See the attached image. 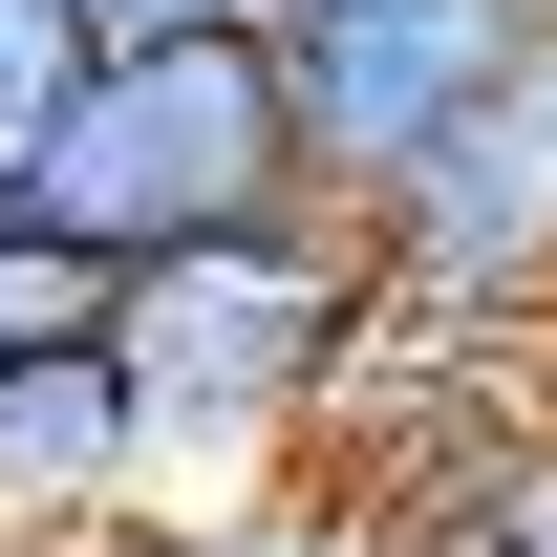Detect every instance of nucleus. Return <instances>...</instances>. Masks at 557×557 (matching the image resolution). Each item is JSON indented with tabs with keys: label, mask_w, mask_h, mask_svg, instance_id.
Segmentation results:
<instances>
[{
	"label": "nucleus",
	"mask_w": 557,
	"mask_h": 557,
	"mask_svg": "<svg viewBox=\"0 0 557 557\" xmlns=\"http://www.w3.org/2000/svg\"><path fill=\"white\" fill-rule=\"evenodd\" d=\"M364 322H386V278H364L344 214H278V236L108 278V386H129V450H150V536L278 515L322 408H344V364H364Z\"/></svg>",
	"instance_id": "1"
},
{
	"label": "nucleus",
	"mask_w": 557,
	"mask_h": 557,
	"mask_svg": "<svg viewBox=\"0 0 557 557\" xmlns=\"http://www.w3.org/2000/svg\"><path fill=\"white\" fill-rule=\"evenodd\" d=\"M22 214H44L86 278H150V258H214V236L322 214L278 44H236V22L86 44V65H65V108H44V172H22Z\"/></svg>",
	"instance_id": "2"
},
{
	"label": "nucleus",
	"mask_w": 557,
	"mask_h": 557,
	"mask_svg": "<svg viewBox=\"0 0 557 557\" xmlns=\"http://www.w3.org/2000/svg\"><path fill=\"white\" fill-rule=\"evenodd\" d=\"M557 408H536V344H450V322H364L344 364V408H322V450H300V536H344V557H408L450 536V515H493V493H536Z\"/></svg>",
	"instance_id": "3"
},
{
	"label": "nucleus",
	"mask_w": 557,
	"mask_h": 557,
	"mask_svg": "<svg viewBox=\"0 0 557 557\" xmlns=\"http://www.w3.org/2000/svg\"><path fill=\"white\" fill-rule=\"evenodd\" d=\"M344 236H364V278H386V322H450V344H536V322H557V44L493 86L450 150H429L408 194H364Z\"/></svg>",
	"instance_id": "4"
},
{
	"label": "nucleus",
	"mask_w": 557,
	"mask_h": 557,
	"mask_svg": "<svg viewBox=\"0 0 557 557\" xmlns=\"http://www.w3.org/2000/svg\"><path fill=\"white\" fill-rule=\"evenodd\" d=\"M536 44H557V0H300V22H278V86H300V172H322V214L408 194Z\"/></svg>",
	"instance_id": "5"
},
{
	"label": "nucleus",
	"mask_w": 557,
	"mask_h": 557,
	"mask_svg": "<svg viewBox=\"0 0 557 557\" xmlns=\"http://www.w3.org/2000/svg\"><path fill=\"white\" fill-rule=\"evenodd\" d=\"M129 536H150V450H129L108 344L0 364V557H129Z\"/></svg>",
	"instance_id": "6"
},
{
	"label": "nucleus",
	"mask_w": 557,
	"mask_h": 557,
	"mask_svg": "<svg viewBox=\"0 0 557 557\" xmlns=\"http://www.w3.org/2000/svg\"><path fill=\"white\" fill-rule=\"evenodd\" d=\"M65 344H108V278H86L44 214H0V364H65Z\"/></svg>",
	"instance_id": "7"
},
{
	"label": "nucleus",
	"mask_w": 557,
	"mask_h": 557,
	"mask_svg": "<svg viewBox=\"0 0 557 557\" xmlns=\"http://www.w3.org/2000/svg\"><path fill=\"white\" fill-rule=\"evenodd\" d=\"M65 0H0V214H22V172H44V108H65Z\"/></svg>",
	"instance_id": "8"
},
{
	"label": "nucleus",
	"mask_w": 557,
	"mask_h": 557,
	"mask_svg": "<svg viewBox=\"0 0 557 557\" xmlns=\"http://www.w3.org/2000/svg\"><path fill=\"white\" fill-rule=\"evenodd\" d=\"M408 557H557V515H536V493H493V515H450V536H408Z\"/></svg>",
	"instance_id": "9"
},
{
	"label": "nucleus",
	"mask_w": 557,
	"mask_h": 557,
	"mask_svg": "<svg viewBox=\"0 0 557 557\" xmlns=\"http://www.w3.org/2000/svg\"><path fill=\"white\" fill-rule=\"evenodd\" d=\"M172 22H214V0H65V44H172Z\"/></svg>",
	"instance_id": "10"
},
{
	"label": "nucleus",
	"mask_w": 557,
	"mask_h": 557,
	"mask_svg": "<svg viewBox=\"0 0 557 557\" xmlns=\"http://www.w3.org/2000/svg\"><path fill=\"white\" fill-rule=\"evenodd\" d=\"M214 22H236V44H278V22H300V0H214Z\"/></svg>",
	"instance_id": "11"
},
{
	"label": "nucleus",
	"mask_w": 557,
	"mask_h": 557,
	"mask_svg": "<svg viewBox=\"0 0 557 557\" xmlns=\"http://www.w3.org/2000/svg\"><path fill=\"white\" fill-rule=\"evenodd\" d=\"M536 408H557V322H536Z\"/></svg>",
	"instance_id": "12"
},
{
	"label": "nucleus",
	"mask_w": 557,
	"mask_h": 557,
	"mask_svg": "<svg viewBox=\"0 0 557 557\" xmlns=\"http://www.w3.org/2000/svg\"><path fill=\"white\" fill-rule=\"evenodd\" d=\"M536 515H557V450H536Z\"/></svg>",
	"instance_id": "13"
}]
</instances>
